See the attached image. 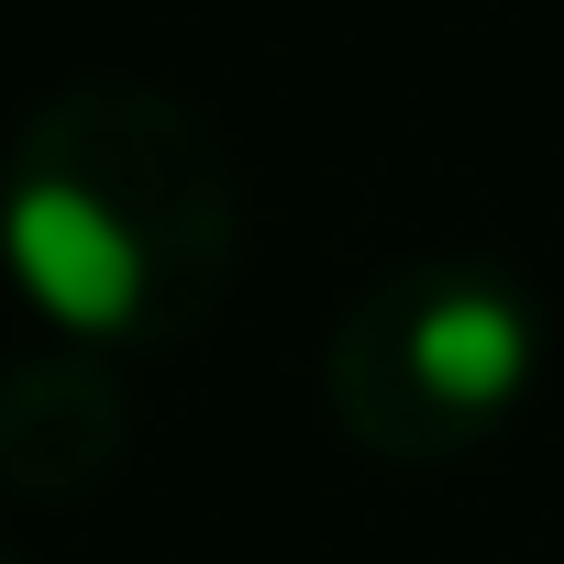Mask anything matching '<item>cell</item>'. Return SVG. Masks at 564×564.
Returning <instances> with one entry per match:
<instances>
[{
    "label": "cell",
    "instance_id": "3",
    "mask_svg": "<svg viewBox=\"0 0 564 564\" xmlns=\"http://www.w3.org/2000/svg\"><path fill=\"white\" fill-rule=\"evenodd\" d=\"M122 443H133V421H122V388H111L100 355L67 344V355L0 366V487H12V498L67 509V498L111 487Z\"/></svg>",
    "mask_w": 564,
    "mask_h": 564
},
{
    "label": "cell",
    "instance_id": "2",
    "mask_svg": "<svg viewBox=\"0 0 564 564\" xmlns=\"http://www.w3.org/2000/svg\"><path fill=\"white\" fill-rule=\"evenodd\" d=\"M542 377V311L487 254H410L333 311L322 410L377 465H454Z\"/></svg>",
    "mask_w": 564,
    "mask_h": 564
},
{
    "label": "cell",
    "instance_id": "1",
    "mask_svg": "<svg viewBox=\"0 0 564 564\" xmlns=\"http://www.w3.org/2000/svg\"><path fill=\"white\" fill-rule=\"evenodd\" d=\"M0 265L78 355H166L232 300L243 177L177 89L67 78L0 155Z\"/></svg>",
    "mask_w": 564,
    "mask_h": 564
},
{
    "label": "cell",
    "instance_id": "4",
    "mask_svg": "<svg viewBox=\"0 0 564 564\" xmlns=\"http://www.w3.org/2000/svg\"><path fill=\"white\" fill-rule=\"evenodd\" d=\"M0 564H12V553H0Z\"/></svg>",
    "mask_w": 564,
    "mask_h": 564
}]
</instances>
